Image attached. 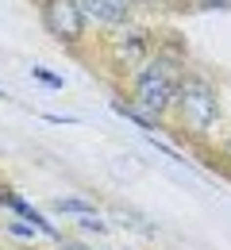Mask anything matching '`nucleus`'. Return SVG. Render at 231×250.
I'll use <instances>...</instances> for the list:
<instances>
[{"label": "nucleus", "instance_id": "f03ea898", "mask_svg": "<svg viewBox=\"0 0 231 250\" xmlns=\"http://www.w3.org/2000/svg\"><path fill=\"white\" fill-rule=\"evenodd\" d=\"M173 108H177L185 131H193V135H204V131H212L220 124V93L200 73H185L181 77L177 96H173Z\"/></svg>", "mask_w": 231, "mask_h": 250}, {"label": "nucleus", "instance_id": "423d86ee", "mask_svg": "<svg viewBox=\"0 0 231 250\" xmlns=\"http://www.w3.org/2000/svg\"><path fill=\"white\" fill-rule=\"evenodd\" d=\"M54 212H66V216H97V204H89V200H77V196H62V200H54Z\"/></svg>", "mask_w": 231, "mask_h": 250}, {"label": "nucleus", "instance_id": "20e7f679", "mask_svg": "<svg viewBox=\"0 0 231 250\" xmlns=\"http://www.w3.org/2000/svg\"><path fill=\"white\" fill-rule=\"evenodd\" d=\"M112 54H116V65L139 73L143 65L150 62V35L143 27H120L112 35Z\"/></svg>", "mask_w": 231, "mask_h": 250}, {"label": "nucleus", "instance_id": "9d476101", "mask_svg": "<svg viewBox=\"0 0 231 250\" xmlns=\"http://www.w3.org/2000/svg\"><path fill=\"white\" fill-rule=\"evenodd\" d=\"M66 250H93V247H85V243H66Z\"/></svg>", "mask_w": 231, "mask_h": 250}, {"label": "nucleus", "instance_id": "1a4fd4ad", "mask_svg": "<svg viewBox=\"0 0 231 250\" xmlns=\"http://www.w3.org/2000/svg\"><path fill=\"white\" fill-rule=\"evenodd\" d=\"M8 231H12V235H23V239H35V227H31V223H8Z\"/></svg>", "mask_w": 231, "mask_h": 250}, {"label": "nucleus", "instance_id": "f257e3e1", "mask_svg": "<svg viewBox=\"0 0 231 250\" xmlns=\"http://www.w3.org/2000/svg\"><path fill=\"white\" fill-rule=\"evenodd\" d=\"M181 58H169V54H150V62L135 73V108L150 120H162L166 112L173 108V96L181 85Z\"/></svg>", "mask_w": 231, "mask_h": 250}, {"label": "nucleus", "instance_id": "6e6552de", "mask_svg": "<svg viewBox=\"0 0 231 250\" xmlns=\"http://www.w3.org/2000/svg\"><path fill=\"white\" fill-rule=\"evenodd\" d=\"M31 77H35V81H42L46 89H62V85H66V81L58 77V73H46V69H39V65L31 69Z\"/></svg>", "mask_w": 231, "mask_h": 250}, {"label": "nucleus", "instance_id": "7ed1b4c3", "mask_svg": "<svg viewBox=\"0 0 231 250\" xmlns=\"http://www.w3.org/2000/svg\"><path fill=\"white\" fill-rule=\"evenodd\" d=\"M39 16H42L46 35H54L62 46H77L85 39V12L77 0H42Z\"/></svg>", "mask_w": 231, "mask_h": 250}, {"label": "nucleus", "instance_id": "0eeeda50", "mask_svg": "<svg viewBox=\"0 0 231 250\" xmlns=\"http://www.w3.org/2000/svg\"><path fill=\"white\" fill-rule=\"evenodd\" d=\"M112 108H116L120 116H127V120H135V124L143 127L147 135H154V120H150V116H143V112H139L135 104H124V100H112Z\"/></svg>", "mask_w": 231, "mask_h": 250}, {"label": "nucleus", "instance_id": "39448f33", "mask_svg": "<svg viewBox=\"0 0 231 250\" xmlns=\"http://www.w3.org/2000/svg\"><path fill=\"white\" fill-rule=\"evenodd\" d=\"M0 204H4V208H12V212H16V216L23 219V223H31V227L39 231V235H46V239H62V235H58V227H54L50 219L42 216L39 208H31V204H27L23 196H16L12 188H0Z\"/></svg>", "mask_w": 231, "mask_h": 250}]
</instances>
